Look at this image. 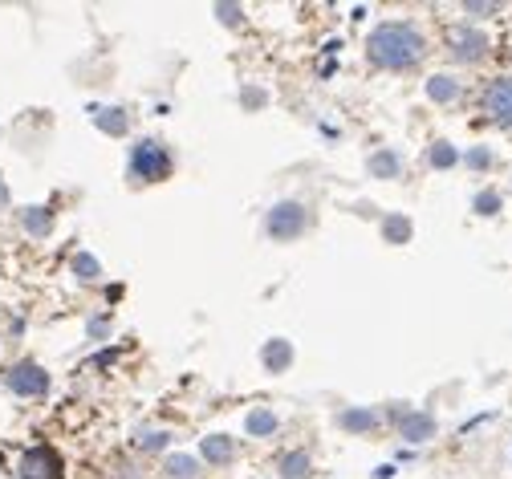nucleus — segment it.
Masks as SVG:
<instances>
[{"mask_svg": "<svg viewBox=\"0 0 512 479\" xmlns=\"http://www.w3.org/2000/svg\"><path fill=\"white\" fill-rule=\"evenodd\" d=\"M370 49V61L382 65V70H411V65L423 57V33L407 21H387V25H378L366 41Z\"/></svg>", "mask_w": 512, "mask_h": 479, "instance_id": "f257e3e1", "label": "nucleus"}, {"mask_svg": "<svg viewBox=\"0 0 512 479\" xmlns=\"http://www.w3.org/2000/svg\"><path fill=\"white\" fill-rule=\"evenodd\" d=\"M131 175L143 179V183H155V179H167L171 175V155L163 143L155 139H143L131 147Z\"/></svg>", "mask_w": 512, "mask_h": 479, "instance_id": "f03ea898", "label": "nucleus"}, {"mask_svg": "<svg viewBox=\"0 0 512 479\" xmlns=\"http://www.w3.org/2000/svg\"><path fill=\"white\" fill-rule=\"evenodd\" d=\"M480 102H484V114H488L492 122H500V126H512V74H500V78H492Z\"/></svg>", "mask_w": 512, "mask_h": 479, "instance_id": "7ed1b4c3", "label": "nucleus"}, {"mask_svg": "<svg viewBox=\"0 0 512 479\" xmlns=\"http://www.w3.org/2000/svg\"><path fill=\"white\" fill-rule=\"evenodd\" d=\"M21 479H61V455L53 447H29L21 455Z\"/></svg>", "mask_w": 512, "mask_h": 479, "instance_id": "20e7f679", "label": "nucleus"}, {"mask_svg": "<svg viewBox=\"0 0 512 479\" xmlns=\"http://www.w3.org/2000/svg\"><path fill=\"white\" fill-rule=\"evenodd\" d=\"M9 386L17 394H25V398H45L49 394V374L41 366H33V362H21V366L9 370Z\"/></svg>", "mask_w": 512, "mask_h": 479, "instance_id": "39448f33", "label": "nucleus"}, {"mask_svg": "<svg viewBox=\"0 0 512 479\" xmlns=\"http://www.w3.org/2000/svg\"><path fill=\"white\" fill-rule=\"evenodd\" d=\"M269 232H273L277 240L301 236V232H305V208H301V203H277L273 216H269Z\"/></svg>", "mask_w": 512, "mask_h": 479, "instance_id": "423d86ee", "label": "nucleus"}, {"mask_svg": "<svg viewBox=\"0 0 512 479\" xmlns=\"http://www.w3.org/2000/svg\"><path fill=\"white\" fill-rule=\"evenodd\" d=\"M447 41H452V53L460 61H480L488 53V37L480 29H468V25H456L452 33H447Z\"/></svg>", "mask_w": 512, "mask_h": 479, "instance_id": "0eeeda50", "label": "nucleus"}, {"mask_svg": "<svg viewBox=\"0 0 512 479\" xmlns=\"http://www.w3.org/2000/svg\"><path fill=\"white\" fill-rule=\"evenodd\" d=\"M163 471H167V479H200V463L191 455H171Z\"/></svg>", "mask_w": 512, "mask_h": 479, "instance_id": "6e6552de", "label": "nucleus"}, {"mask_svg": "<svg viewBox=\"0 0 512 479\" xmlns=\"http://www.w3.org/2000/svg\"><path fill=\"white\" fill-rule=\"evenodd\" d=\"M403 435H407L411 443H423V439H431V435H435V423H431V415H407V419H403Z\"/></svg>", "mask_w": 512, "mask_h": 479, "instance_id": "1a4fd4ad", "label": "nucleus"}, {"mask_svg": "<svg viewBox=\"0 0 512 479\" xmlns=\"http://www.w3.org/2000/svg\"><path fill=\"white\" fill-rule=\"evenodd\" d=\"M232 455H236V447H232L228 435H208V439H204V459H212V463H228Z\"/></svg>", "mask_w": 512, "mask_h": 479, "instance_id": "9d476101", "label": "nucleus"}, {"mask_svg": "<svg viewBox=\"0 0 512 479\" xmlns=\"http://www.w3.org/2000/svg\"><path fill=\"white\" fill-rule=\"evenodd\" d=\"M427 94H431L435 102H452V98L460 94V82H456V78H447V74H435V78L427 82Z\"/></svg>", "mask_w": 512, "mask_h": 479, "instance_id": "9b49d317", "label": "nucleus"}, {"mask_svg": "<svg viewBox=\"0 0 512 479\" xmlns=\"http://www.w3.org/2000/svg\"><path fill=\"white\" fill-rule=\"evenodd\" d=\"M281 475H285V479H305V475H309V455H305V451L285 455V459H281Z\"/></svg>", "mask_w": 512, "mask_h": 479, "instance_id": "f8f14e48", "label": "nucleus"}, {"mask_svg": "<svg viewBox=\"0 0 512 479\" xmlns=\"http://www.w3.org/2000/svg\"><path fill=\"white\" fill-rule=\"evenodd\" d=\"M265 362H269V370H285L293 362V350L285 346V341H269V346H265Z\"/></svg>", "mask_w": 512, "mask_h": 479, "instance_id": "ddd939ff", "label": "nucleus"}, {"mask_svg": "<svg viewBox=\"0 0 512 479\" xmlns=\"http://www.w3.org/2000/svg\"><path fill=\"white\" fill-rule=\"evenodd\" d=\"M248 431L252 435H273L277 431V415H269V410H252V415H248Z\"/></svg>", "mask_w": 512, "mask_h": 479, "instance_id": "4468645a", "label": "nucleus"}, {"mask_svg": "<svg viewBox=\"0 0 512 479\" xmlns=\"http://www.w3.org/2000/svg\"><path fill=\"white\" fill-rule=\"evenodd\" d=\"M342 427H350V431H370V427H374V415H370V410H346Z\"/></svg>", "mask_w": 512, "mask_h": 479, "instance_id": "2eb2a0df", "label": "nucleus"}, {"mask_svg": "<svg viewBox=\"0 0 512 479\" xmlns=\"http://www.w3.org/2000/svg\"><path fill=\"white\" fill-rule=\"evenodd\" d=\"M431 163H435V167H452V163H456V151L447 147V143H435V147H431Z\"/></svg>", "mask_w": 512, "mask_h": 479, "instance_id": "dca6fc26", "label": "nucleus"}, {"mask_svg": "<svg viewBox=\"0 0 512 479\" xmlns=\"http://www.w3.org/2000/svg\"><path fill=\"white\" fill-rule=\"evenodd\" d=\"M496 208H500V195H496V191H484V195H476V212H480V216H492Z\"/></svg>", "mask_w": 512, "mask_h": 479, "instance_id": "f3484780", "label": "nucleus"}, {"mask_svg": "<svg viewBox=\"0 0 512 479\" xmlns=\"http://www.w3.org/2000/svg\"><path fill=\"white\" fill-rule=\"evenodd\" d=\"M382 232L395 236V244H403V240L411 236V224H407V220H387V224H382Z\"/></svg>", "mask_w": 512, "mask_h": 479, "instance_id": "a211bd4d", "label": "nucleus"}, {"mask_svg": "<svg viewBox=\"0 0 512 479\" xmlns=\"http://www.w3.org/2000/svg\"><path fill=\"white\" fill-rule=\"evenodd\" d=\"M370 167H374L378 175H395V171H399V159H395V155H374Z\"/></svg>", "mask_w": 512, "mask_h": 479, "instance_id": "6ab92c4d", "label": "nucleus"}, {"mask_svg": "<svg viewBox=\"0 0 512 479\" xmlns=\"http://www.w3.org/2000/svg\"><path fill=\"white\" fill-rule=\"evenodd\" d=\"M74 268H78V277H86V281H90V277H98V260H90V256H78V260H74Z\"/></svg>", "mask_w": 512, "mask_h": 479, "instance_id": "aec40b11", "label": "nucleus"}, {"mask_svg": "<svg viewBox=\"0 0 512 479\" xmlns=\"http://www.w3.org/2000/svg\"><path fill=\"white\" fill-rule=\"evenodd\" d=\"M25 228L45 232V228H49V216H45V212H25Z\"/></svg>", "mask_w": 512, "mask_h": 479, "instance_id": "412c9836", "label": "nucleus"}, {"mask_svg": "<svg viewBox=\"0 0 512 479\" xmlns=\"http://www.w3.org/2000/svg\"><path fill=\"white\" fill-rule=\"evenodd\" d=\"M102 126L118 134V130H126V114H106V118H102Z\"/></svg>", "mask_w": 512, "mask_h": 479, "instance_id": "4be33fe9", "label": "nucleus"}, {"mask_svg": "<svg viewBox=\"0 0 512 479\" xmlns=\"http://www.w3.org/2000/svg\"><path fill=\"white\" fill-rule=\"evenodd\" d=\"M468 163H472V167H488V163H492V155L480 147V151H472V155H468Z\"/></svg>", "mask_w": 512, "mask_h": 479, "instance_id": "5701e85b", "label": "nucleus"}, {"mask_svg": "<svg viewBox=\"0 0 512 479\" xmlns=\"http://www.w3.org/2000/svg\"><path fill=\"white\" fill-rule=\"evenodd\" d=\"M468 13H472V17H492L496 5H468Z\"/></svg>", "mask_w": 512, "mask_h": 479, "instance_id": "b1692460", "label": "nucleus"}, {"mask_svg": "<svg viewBox=\"0 0 512 479\" xmlns=\"http://www.w3.org/2000/svg\"><path fill=\"white\" fill-rule=\"evenodd\" d=\"M163 443H167V435H163V431H159V435H155V431H147V439H143V447H163Z\"/></svg>", "mask_w": 512, "mask_h": 479, "instance_id": "393cba45", "label": "nucleus"}]
</instances>
